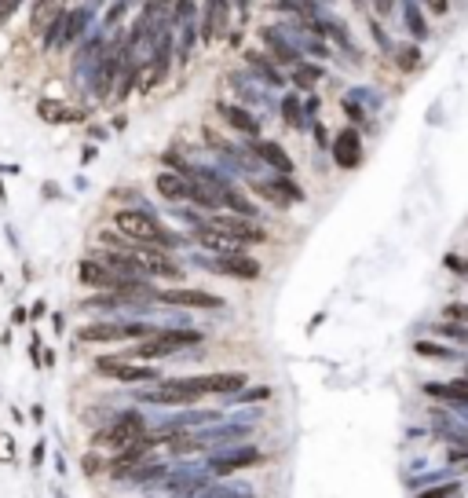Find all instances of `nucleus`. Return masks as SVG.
<instances>
[{"label":"nucleus","instance_id":"37","mask_svg":"<svg viewBox=\"0 0 468 498\" xmlns=\"http://www.w3.org/2000/svg\"><path fill=\"white\" fill-rule=\"evenodd\" d=\"M267 395H271V389L264 385V389H253V392H245L242 400H249V403H253V400H267Z\"/></svg>","mask_w":468,"mask_h":498},{"label":"nucleus","instance_id":"27","mask_svg":"<svg viewBox=\"0 0 468 498\" xmlns=\"http://www.w3.org/2000/svg\"><path fill=\"white\" fill-rule=\"evenodd\" d=\"M245 62H249V66L260 73V78H264L267 85H278L282 78H278V73H275V66H271V59L267 55H256V52H249V55H245Z\"/></svg>","mask_w":468,"mask_h":498},{"label":"nucleus","instance_id":"33","mask_svg":"<svg viewBox=\"0 0 468 498\" xmlns=\"http://www.w3.org/2000/svg\"><path fill=\"white\" fill-rule=\"evenodd\" d=\"M395 55H399V66H402V70H413V66H417V48H395Z\"/></svg>","mask_w":468,"mask_h":498},{"label":"nucleus","instance_id":"42","mask_svg":"<svg viewBox=\"0 0 468 498\" xmlns=\"http://www.w3.org/2000/svg\"><path fill=\"white\" fill-rule=\"evenodd\" d=\"M99 469V458H92V454H84V472H88V477H92V472Z\"/></svg>","mask_w":468,"mask_h":498},{"label":"nucleus","instance_id":"21","mask_svg":"<svg viewBox=\"0 0 468 498\" xmlns=\"http://www.w3.org/2000/svg\"><path fill=\"white\" fill-rule=\"evenodd\" d=\"M37 114H41L44 121H51V125L81 121V114H77V110H70L66 103H55V99H41V103H37Z\"/></svg>","mask_w":468,"mask_h":498},{"label":"nucleus","instance_id":"23","mask_svg":"<svg viewBox=\"0 0 468 498\" xmlns=\"http://www.w3.org/2000/svg\"><path fill=\"white\" fill-rule=\"evenodd\" d=\"M88 30V11L77 8V11H66V30H62V41L59 44H77Z\"/></svg>","mask_w":468,"mask_h":498},{"label":"nucleus","instance_id":"19","mask_svg":"<svg viewBox=\"0 0 468 498\" xmlns=\"http://www.w3.org/2000/svg\"><path fill=\"white\" fill-rule=\"evenodd\" d=\"M121 70V55H117V48L110 55H102L99 59V70H96V96H110V85H114V73Z\"/></svg>","mask_w":468,"mask_h":498},{"label":"nucleus","instance_id":"4","mask_svg":"<svg viewBox=\"0 0 468 498\" xmlns=\"http://www.w3.org/2000/svg\"><path fill=\"white\" fill-rule=\"evenodd\" d=\"M143 432H147V421H143V414L125 411V414H117L107 429L96 432V447H110V451H121V447L136 443Z\"/></svg>","mask_w":468,"mask_h":498},{"label":"nucleus","instance_id":"10","mask_svg":"<svg viewBox=\"0 0 468 498\" xmlns=\"http://www.w3.org/2000/svg\"><path fill=\"white\" fill-rule=\"evenodd\" d=\"M136 257L143 264V272L154 275V278H168V283H179V278H183V267L176 260H168L161 253V246H143V249H136Z\"/></svg>","mask_w":468,"mask_h":498},{"label":"nucleus","instance_id":"35","mask_svg":"<svg viewBox=\"0 0 468 498\" xmlns=\"http://www.w3.org/2000/svg\"><path fill=\"white\" fill-rule=\"evenodd\" d=\"M161 472H165L161 465H139V469H136V480H143V483H147V480H158Z\"/></svg>","mask_w":468,"mask_h":498},{"label":"nucleus","instance_id":"36","mask_svg":"<svg viewBox=\"0 0 468 498\" xmlns=\"http://www.w3.org/2000/svg\"><path fill=\"white\" fill-rule=\"evenodd\" d=\"M165 165H172V169H176V172H183V176L190 172V169H187V161L179 158V154H172V150H168V154H165Z\"/></svg>","mask_w":468,"mask_h":498},{"label":"nucleus","instance_id":"5","mask_svg":"<svg viewBox=\"0 0 468 498\" xmlns=\"http://www.w3.org/2000/svg\"><path fill=\"white\" fill-rule=\"evenodd\" d=\"M201 389L198 385H190V377L183 381H165L161 389H150V392H143V400L147 403H158V407H190V403H198L201 400Z\"/></svg>","mask_w":468,"mask_h":498},{"label":"nucleus","instance_id":"6","mask_svg":"<svg viewBox=\"0 0 468 498\" xmlns=\"http://www.w3.org/2000/svg\"><path fill=\"white\" fill-rule=\"evenodd\" d=\"M249 187H253V195H260L264 202H271V206H278V209H285V206H293V202L304 198V190L289 180V172L271 176V180H253Z\"/></svg>","mask_w":468,"mask_h":498},{"label":"nucleus","instance_id":"25","mask_svg":"<svg viewBox=\"0 0 468 498\" xmlns=\"http://www.w3.org/2000/svg\"><path fill=\"white\" fill-rule=\"evenodd\" d=\"M219 195H224V202H227V206H231L234 213H242V216H256V206H253V202L242 195V190H234V187H224V190H219Z\"/></svg>","mask_w":468,"mask_h":498},{"label":"nucleus","instance_id":"14","mask_svg":"<svg viewBox=\"0 0 468 498\" xmlns=\"http://www.w3.org/2000/svg\"><path fill=\"white\" fill-rule=\"evenodd\" d=\"M227 11H231L227 0H209V4H205V22H201V41H205V44H213V41H219V37H224V30H227Z\"/></svg>","mask_w":468,"mask_h":498},{"label":"nucleus","instance_id":"7","mask_svg":"<svg viewBox=\"0 0 468 498\" xmlns=\"http://www.w3.org/2000/svg\"><path fill=\"white\" fill-rule=\"evenodd\" d=\"M205 267L216 275H227V278H245V283L260 278V260L245 257V253H216L213 260H205Z\"/></svg>","mask_w":468,"mask_h":498},{"label":"nucleus","instance_id":"8","mask_svg":"<svg viewBox=\"0 0 468 498\" xmlns=\"http://www.w3.org/2000/svg\"><path fill=\"white\" fill-rule=\"evenodd\" d=\"M150 330L154 326H143V323H96V326L81 330V341L110 344V341H128V337H147Z\"/></svg>","mask_w":468,"mask_h":498},{"label":"nucleus","instance_id":"26","mask_svg":"<svg viewBox=\"0 0 468 498\" xmlns=\"http://www.w3.org/2000/svg\"><path fill=\"white\" fill-rule=\"evenodd\" d=\"M318 81H322V66H304V62L293 66V85L296 88H315Z\"/></svg>","mask_w":468,"mask_h":498},{"label":"nucleus","instance_id":"9","mask_svg":"<svg viewBox=\"0 0 468 498\" xmlns=\"http://www.w3.org/2000/svg\"><path fill=\"white\" fill-rule=\"evenodd\" d=\"M154 301L168 304V308H224V301H219L216 293H205V290H183V286H172V290L154 293Z\"/></svg>","mask_w":468,"mask_h":498},{"label":"nucleus","instance_id":"13","mask_svg":"<svg viewBox=\"0 0 468 498\" xmlns=\"http://www.w3.org/2000/svg\"><path fill=\"white\" fill-rule=\"evenodd\" d=\"M333 161L341 165V169H355V165L362 161V139H359L355 129L336 132V139H333Z\"/></svg>","mask_w":468,"mask_h":498},{"label":"nucleus","instance_id":"12","mask_svg":"<svg viewBox=\"0 0 468 498\" xmlns=\"http://www.w3.org/2000/svg\"><path fill=\"white\" fill-rule=\"evenodd\" d=\"M190 385H198L205 395L216 392V395H234L249 385V377L242 374V370H234V374H205V377H190Z\"/></svg>","mask_w":468,"mask_h":498},{"label":"nucleus","instance_id":"16","mask_svg":"<svg viewBox=\"0 0 468 498\" xmlns=\"http://www.w3.org/2000/svg\"><path fill=\"white\" fill-rule=\"evenodd\" d=\"M260 462V451H253V447H242V451H231V454H219L209 462V469L216 472V477H231V472H238L245 465H256Z\"/></svg>","mask_w":468,"mask_h":498},{"label":"nucleus","instance_id":"18","mask_svg":"<svg viewBox=\"0 0 468 498\" xmlns=\"http://www.w3.org/2000/svg\"><path fill=\"white\" fill-rule=\"evenodd\" d=\"M260 41H264L271 52H275V59L278 62H285V66H296L300 62V52L289 44V41H282V33L278 30H260Z\"/></svg>","mask_w":468,"mask_h":498},{"label":"nucleus","instance_id":"1","mask_svg":"<svg viewBox=\"0 0 468 498\" xmlns=\"http://www.w3.org/2000/svg\"><path fill=\"white\" fill-rule=\"evenodd\" d=\"M114 227L128 238H139L143 246H161V249H172L183 242V235H172L165 224H158L147 209H121L114 213Z\"/></svg>","mask_w":468,"mask_h":498},{"label":"nucleus","instance_id":"31","mask_svg":"<svg viewBox=\"0 0 468 498\" xmlns=\"http://www.w3.org/2000/svg\"><path fill=\"white\" fill-rule=\"evenodd\" d=\"M417 355H424V359H453L450 348H439V344H428V341L417 344Z\"/></svg>","mask_w":468,"mask_h":498},{"label":"nucleus","instance_id":"22","mask_svg":"<svg viewBox=\"0 0 468 498\" xmlns=\"http://www.w3.org/2000/svg\"><path fill=\"white\" fill-rule=\"evenodd\" d=\"M428 395L453 400V403H468V377H461V381H435V385H428Z\"/></svg>","mask_w":468,"mask_h":498},{"label":"nucleus","instance_id":"24","mask_svg":"<svg viewBox=\"0 0 468 498\" xmlns=\"http://www.w3.org/2000/svg\"><path fill=\"white\" fill-rule=\"evenodd\" d=\"M224 114H227L231 129H238V132H245V136H256V132H260V121H256L245 107H224Z\"/></svg>","mask_w":468,"mask_h":498},{"label":"nucleus","instance_id":"29","mask_svg":"<svg viewBox=\"0 0 468 498\" xmlns=\"http://www.w3.org/2000/svg\"><path fill=\"white\" fill-rule=\"evenodd\" d=\"M62 30H66V11H59L55 19L48 22V33H44V44L48 48H55L59 41H62Z\"/></svg>","mask_w":468,"mask_h":498},{"label":"nucleus","instance_id":"17","mask_svg":"<svg viewBox=\"0 0 468 498\" xmlns=\"http://www.w3.org/2000/svg\"><path fill=\"white\" fill-rule=\"evenodd\" d=\"M253 150H256V158L264 165H271L275 172H293V158L285 154V147L275 143V139H264V143H256Z\"/></svg>","mask_w":468,"mask_h":498},{"label":"nucleus","instance_id":"38","mask_svg":"<svg viewBox=\"0 0 468 498\" xmlns=\"http://www.w3.org/2000/svg\"><path fill=\"white\" fill-rule=\"evenodd\" d=\"M447 315H450V319H468V308H465V304H450Z\"/></svg>","mask_w":468,"mask_h":498},{"label":"nucleus","instance_id":"3","mask_svg":"<svg viewBox=\"0 0 468 498\" xmlns=\"http://www.w3.org/2000/svg\"><path fill=\"white\" fill-rule=\"evenodd\" d=\"M205 227H213V231L227 235V238H238L242 246H260V242H267V231L260 227L253 216H242V213H216L205 220Z\"/></svg>","mask_w":468,"mask_h":498},{"label":"nucleus","instance_id":"20","mask_svg":"<svg viewBox=\"0 0 468 498\" xmlns=\"http://www.w3.org/2000/svg\"><path fill=\"white\" fill-rule=\"evenodd\" d=\"M187 187H190V180H187L183 172H161L158 176V195L168 198V202H183L187 198Z\"/></svg>","mask_w":468,"mask_h":498},{"label":"nucleus","instance_id":"30","mask_svg":"<svg viewBox=\"0 0 468 498\" xmlns=\"http://www.w3.org/2000/svg\"><path fill=\"white\" fill-rule=\"evenodd\" d=\"M406 26L413 30V37H417V41H421V37H428V26L421 22V11H417V4H413V0L406 4Z\"/></svg>","mask_w":468,"mask_h":498},{"label":"nucleus","instance_id":"28","mask_svg":"<svg viewBox=\"0 0 468 498\" xmlns=\"http://www.w3.org/2000/svg\"><path fill=\"white\" fill-rule=\"evenodd\" d=\"M282 114H285V121H289L293 129H304V114H300L296 96H285V99H282Z\"/></svg>","mask_w":468,"mask_h":498},{"label":"nucleus","instance_id":"40","mask_svg":"<svg viewBox=\"0 0 468 498\" xmlns=\"http://www.w3.org/2000/svg\"><path fill=\"white\" fill-rule=\"evenodd\" d=\"M275 8H282V11H300V0H275Z\"/></svg>","mask_w":468,"mask_h":498},{"label":"nucleus","instance_id":"34","mask_svg":"<svg viewBox=\"0 0 468 498\" xmlns=\"http://www.w3.org/2000/svg\"><path fill=\"white\" fill-rule=\"evenodd\" d=\"M190 44H194V26H190V22H183V33H179V59L190 55Z\"/></svg>","mask_w":468,"mask_h":498},{"label":"nucleus","instance_id":"32","mask_svg":"<svg viewBox=\"0 0 468 498\" xmlns=\"http://www.w3.org/2000/svg\"><path fill=\"white\" fill-rule=\"evenodd\" d=\"M99 242H107V246H117V249H132V242H128V235L121 231H102Z\"/></svg>","mask_w":468,"mask_h":498},{"label":"nucleus","instance_id":"11","mask_svg":"<svg viewBox=\"0 0 468 498\" xmlns=\"http://www.w3.org/2000/svg\"><path fill=\"white\" fill-rule=\"evenodd\" d=\"M96 370H99V374H107V377L125 381V385H136V381H154V377H158L150 363H117V359H99V363H96Z\"/></svg>","mask_w":468,"mask_h":498},{"label":"nucleus","instance_id":"15","mask_svg":"<svg viewBox=\"0 0 468 498\" xmlns=\"http://www.w3.org/2000/svg\"><path fill=\"white\" fill-rule=\"evenodd\" d=\"M77 275H81L84 286H96V290H114L117 283H121V275H117L107 260H102V264L99 260H81V272H77Z\"/></svg>","mask_w":468,"mask_h":498},{"label":"nucleus","instance_id":"41","mask_svg":"<svg viewBox=\"0 0 468 498\" xmlns=\"http://www.w3.org/2000/svg\"><path fill=\"white\" fill-rule=\"evenodd\" d=\"M125 15V4H121V0H117V8H110V15H107V22H110V26H114V22L117 19H121Z\"/></svg>","mask_w":468,"mask_h":498},{"label":"nucleus","instance_id":"2","mask_svg":"<svg viewBox=\"0 0 468 498\" xmlns=\"http://www.w3.org/2000/svg\"><path fill=\"white\" fill-rule=\"evenodd\" d=\"M198 341H201L198 330H150L132 348V355L136 359H168L179 348H194Z\"/></svg>","mask_w":468,"mask_h":498},{"label":"nucleus","instance_id":"39","mask_svg":"<svg viewBox=\"0 0 468 498\" xmlns=\"http://www.w3.org/2000/svg\"><path fill=\"white\" fill-rule=\"evenodd\" d=\"M428 8H432V11H435V15H447L450 0H428Z\"/></svg>","mask_w":468,"mask_h":498}]
</instances>
